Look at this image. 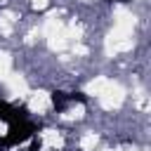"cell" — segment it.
<instances>
[{"label":"cell","instance_id":"1","mask_svg":"<svg viewBox=\"0 0 151 151\" xmlns=\"http://www.w3.org/2000/svg\"><path fill=\"white\" fill-rule=\"evenodd\" d=\"M35 132H38V127L28 120V118H24V120H17V123H12L9 125V132L0 139V149H9V146H17V144H21V142H26V139H31V137H35Z\"/></svg>","mask_w":151,"mask_h":151},{"label":"cell","instance_id":"2","mask_svg":"<svg viewBox=\"0 0 151 151\" xmlns=\"http://www.w3.org/2000/svg\"><path fill=\"white\" fill-rule=\"evenodd\" d=\"M28 116V111H26V106H12L9 101H5V99H0V120H5V123H17V120H24Z\"/></svg>","mask_w":151,"mask_h":151},{"label":"cell","instance_id":"3","mask_svg":"<svg viewBox=\"0 0 151 151\" xmlns=\"http://www.w3.org/2000/svg\"><path fill=\"white\" fill-rule=\"evenodd\" d=\"M71 104H73L71 101V92H61V90H54L52 92V106H54L57 113H64Z\"/></svg>","mask_w":151,"mask_h":151}]
</instances>
